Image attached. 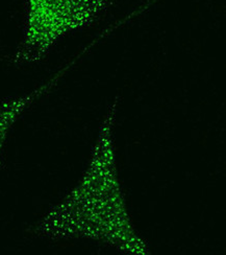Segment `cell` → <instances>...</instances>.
I'll return each instance as SVG.
<instances>
[{
    "label": "cell",
    "instance_id": "cell-1",
    "mask_svg": "<svg viewBox=\"0 0 226 255\" xmlns=\"http://www.w3.org/2000/svg\"><path fill=\"white\" fill-rule=\"evenodd\" d=\"M119 104L116 98L104 115L79 181L41 218L36 236L102 243L131 255L151 253L134 225L118 172L115 125Z\"/></svg>",
    "mask_w": 226,
    "mask_h": 255
},
{
    "label": "cell",
    "instance_id": "cell-2",
    "mask_svg": "<svg viewBox=\"0 0 226 255\" xmlns=\"http://www.w3.org/2000/svg\"><path fill=\"white\" fill-rule=\"evenodd\" d=\"M112 0H26L22 39L13 55L17 65L45 59L66 35L95 23Z\"/></svg>",
    "mask_w": 226,
    "mask_h": 255
},
{
    "label": "cell",
    "instance_id": "cell-3",
    "mask_svg": "<svg viewBox=\"0 0 226 255\" xmlns=\"http://www.w3.org/2000/svg\"><path fill=\"white\" fill-rule=\"evenodd\" d=\"M106 33L107 31L103 29L90 44H88L83 49H81V51H79L76 56L66 64V65H64L55 76L49 79L46 83L42 84L41 86H39L35 90L22 95V97L0 101V165H1L2 153L7 136L15 123L37 101H39L41 98L44 97L45 94L49 93L53 88H55L59 84V82L64 78L65 74H66L72 67L76 65L77 62L80 61L90 50H92V48L96 44H98L102 39L109 36V34Z\"/></svg>",
    "mask_w": 226,
    "mask_h": 255
}]
</instances>
